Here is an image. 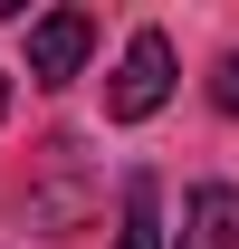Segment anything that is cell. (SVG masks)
Masks as SVG:
<instances>
[{"instance_id":"7a4b0ae2","label":"cell","mask_w":239,"mask_h":249,"mask_svg":"<svg viewBox=\"0 0 239 249\" xmlns=\"http://www.w3.org/2000/svg\"><path fill=\"white\" fill-rule=\"evenodd\" d=\"M86 48H96V19H86V10L29 19V77H38V87H67V77L86 67Z\"/></svg>"},{"instance_id":"8992f818","label":"cell","mask_w":239,"mask_h":249,"mask_svg":"<svg viewBox=\"0 0 239 249\" xmlns=\"http://www.w3.org/2000/svg\"><path fill=\"white\" fill-rule=\"evenodd\" d=\"M0 115H10V67H0Z\"/></svg>"},{"instance_id":"277c9868","label":"cell","mask_w":239,"mask_h":249,"mask_svg":"<svg viewBox=\"0 0 239 249\" xmlns=\"http://www.w3.org/2000/svg\"><path fill=\"white\" fill-rule=\"evenodd\" d=\"M115 249H163V182L134 173L124 182V220H115Z\"/></svg>"},{"instance_id":"6da1fadb","label":"cell","mask_w":239,"mask_h":249,"mask_svg":"<svg viewBox=\"0 0 239 249\" xmlns=\"http://www.w3.org/2000/svg\"><path fill=\"white\" fill-rule=\"evenodd\" d=\"M163 96H172V38H163V29H134L124 58H115V77H105V115H115V124H144Z\"/></svg>"},{"instance_id":"3957f363","label":"cell","mask_w":239,"mask_h":249,"mask_svg":"<svg viewBox=\"0 0 239 249\" xmlns=\"http://www.w3.org/2000/svg\"><path fill=\"white\" fill-rule=\"evenodd\" d=\"M182 249H239V182H201L182 201Z\"/></svg>"},{"instance_id":"5b68a950","label":"cell","mask_w":239,"mask_h":249,"mask_svg":"<svg viewBox=\"0 0 239 249\" xmlns=\"http://www.w3.org/2000/svg\"><path fill=\"white\" fill-rule=\"evenodd\" d=\"M210 106H220V115H239V48L220 58V77H210Z\"/></svg>"}]
</instances>
